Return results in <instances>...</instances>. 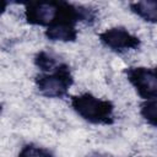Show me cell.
Masks as SVG:
<instances>
[{"mask_svg": "<svg viewBox=\"0 0 157 157\" xmlns=\"http://www.w3.org/2000/svg\"><path fill=\"white\" fill-rule=\"evenodd\" d=\"M98 39L105 48L114 53L137 50L141 47V39L123 26H114L104 29L98 34Z\"/></svg>", "mask_w": 157, "mask_h": 157, "instance_id": "5", "label": "cell"}, {"mask_svg": "<svg viewBox=\"0 0 157 157\" xmlns=\"http://www.w3.org/2000/svg\"><path fill=\"white\" fill-rule=\"evenodd\" d=\"M33 63L43 72H50L59 65L56 61V58L45 50H40V52L36 53V55L33 58Z\"/></svg>", "mask_w": 157, "mask_h": 157, "instance_id": "8", "label": "cell"}, {"mask_svg": "<svg viewBox=\"0 0 157 157\" xmlns=\"http://www.w3.org/2000/svg\"><path fill=\"white\" fill-rule=\"evenodd\" d=\"M9 1H4V0H0V17L5 13V11H6V9H7V6H9Z\"/></svg>", "mask_w": 157, "mask_h": 157, "instance_id": "11", "label": "cell"}, {"mask_svg": "<svg viewBox=\"0 0 157 157\" xmlns=\"http://www.w3.org/2000/svg\"><path fill=\"white\" fill-rule=\"evenodd\" d=\"M71 108L85 121L93 125H112L115 121L114 104L109 99L98 98L90 92L71 96Z\"/></svg>", "mask_w": 157, "mask_h": 157, "instance_id": "2", "label": "cell"}, {"mask_svg": "<svg viewBox=\"0 0 157 157\" xmlns=\"http://www.w3.org/2000/svg\"><path fill=\"white\" fill-rule=\"evenodd\" d=\"M17 157H55V156L53 151L47 147L36 144H26L20 150Z\"/></svg>", "mask_w": 157, "mask_h": 157, "instance_id": "10", "label": "cell"}, {"mask_svg": "<svg viewBox=\"0 0 157 157\" xmlns=\"http://www.w3.org/2000/svg\"><path fill=\"white\" fill-rule=\"evenodd\" d=\"M130 11L139 16L142 21L148 23L157 22V2L155 0H145V1H134L129 4Z\"/></svg>", "mask_w": 157, "mask_h": 157, "instance_id": "7", "label": "cell"}, {"mask_svg": "<svg viewBox=\"0 0 157 157\" xmlns=\"http://www.w3.org/2000/svg\"><path fill=\"white\" fill-rule=\"evenodd\" d=\"M39 94L45 98H64L74 85V76L67 64L60 63L50 72H42L34 77Z\"/></svg>", "mask_w": 157, "mask_h": 157, "instance_id": "3", "label": "cell"}, {"mask_svg": "<svg viewBox=\"0 0 157 157\" xmlns=\"http://www.w3.org/2000/svg\"><path fill=\"white\" fill-rule=\"evenodd\" d=\"M1 113H2V104L0 103V114H1Z\"/></svg>", "mask_w": 157, "mask_h": 157, "instance_id": "12", "label": "cell"}, {"mask_svg": "<svg viewBox=\"0 0 157 157\" xmlns=\"http://www.w3.org/2000/svg\"><path fill=\"white\" fill-rule=\"evenodd\" d=\"M25 5V20L31 26L49 27L55 23L81 22L92 26L97 21V10L91 6L67 1H29Z\"/></svg>", "mask_w": 157, "mask_h": 157, "instance_id": "1", "label": "cell"}, {"mask_svg": "<svg viewBox=\"0 0 157 157\" xmlns=\"http://www.w3.org/2000/svg\"><path fill=\"white\" fill-rule=\"evenodd\" d=\"M140 115L141 118L152 128L157 126V101L147 99L140 104Z\"/></svg>", "mask_w": 157, "mask_h": 157, "instance_id": "9", "label": "cell"}, {"mask_svg": "<svg viewBox=\"0 0 157 157\" xmlns=\"http://www.w3.org/2000/svg\"><path fill=\"white\" fill-rule=\"evenodd\" d=\"M44 36L50 42H63V43H72L76 42L78 37V31L75 25L71 23H55L45 28Z\"/></svg>", "mask_w": 157, "mask_h": 157, "instance_id": "6", "label": "cell"}, {"mask_svg": "<svg viewBox=\"0 0 157 157\" xmlns=\"http://www.w3.org/2000/svg\"><path fill=\"white\" fill-rule=\"evenodd\" d=\"M124 74L144 101L157 98V75L153 66H130L124 70Z\"/></svg>", "mask_w": 157, "mask_h": 157, "instance_id": "4", "label": "cell"}]
</instances>
